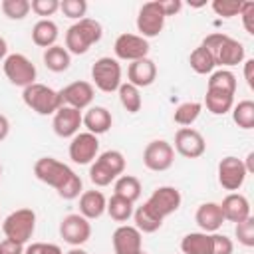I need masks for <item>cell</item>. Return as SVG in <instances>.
Masks as SVG:
<instances>
[{
  "label": "cell",
  "instance_id": "6da1fadb",
  "mask_svg": "<svg viewBox=\"0 0 254 254\" xmlns=\"http://www.w3.org/2000/svg\"><path fill=\"white\" fill-rule=\"evenodd\" d=\"M34 175L44 185L56 189L64 200H73L83 192L81 177L71 167L54 157H40L34 163Z\"/></svg>",
  "mask_w": 254,
  "mask_h": 254
},
{
  "label": "cell",
  "instance_id": "7a4b0ae2",
  "mask_svg": "<svg viewBox=\"0 0 254 254\" xmlns=\"http://www.w3.org/2000/svg\"><path fill=\"white\" fill-rule=\"evenodd\" d=\"M202 48H206L214 60L216 65H220L222 69L224 67H232V65H238L244 62L246 58V52H244V46L242 42L222 34V32H214V34H208L202 44Z\"/></svg>",
  "mask_w": 254,
  "mask_h": 254
},
{
  "label": "cell",
  "instance_id": "3957f363",
  "mask_svg": "<svg viewBox=\"0 0 254 254\" xmlns=\"http://www.w3.org/2000/svg\"><path fill=\"white\" fill-rule=\"evenodd\" d=\"M103 36V28L93 18H83L73 22L65 32V50L73 56L85 54L93 44H97Z\"/></svg>",
  "mask_w": 254,
  "mask_h": 254
},
{
  "label": "cell",
  "instance_id": "277c9868",
  "mask_svg": "<svg viewBox=\"0 0 254 254\" xmlns=\"http://www.w3.org/2000/svg\"><path fill=\"white\" fill-rule=\"evenodd\" d=\"M22 99L26 107H30L38 115H54L64 105L60 91H56L54 87L46 83H38V81L22 89Z\"/></svg>",
  "mask_w": 254,
  "mask_h": 254
},
{
  "label": "cell",
  "instance_id": "5b68a950",
  "mask_svg": "<svg viewBox=\"0 0 254 254\" xmlns=\"http://www.w3.org/2000/svg\"><path fill=\"white\" fill-rule=\"evenodd\" d=\"M91 85H95L103 93H113L119 89L121 81V64L115 58L103 56L91 65Z\"/></svg>",
  "mask_w": 254,
  "mask_h": 254
},
{
  "label": "cell",
  "instance_id": "8992f818",
  "mask_svg": "<svg viewBox=\"0 0 254 254\" xmlns=\"http://www.w3.org/2000/svg\"><path fill=\"white\" fill-rule=\"evenodd\" d=\"M2 230L6 238L26 244L36 230V212L32 208H18L10 212L2 222Z\"/></svg>",
  "mask_w": 254,
  "mask_h": 254
},
{
  "label": "cell",
  "instance_id": "52a82bcc",
  "mask_svg": "<svg viewBox=\"0 0 254 254\" xmlns=\"http://www.w3.org/2000/svg\"><path fill=\"white\" fill-rule=\"evenodd\" d=\"M2 69H4L6 79L12 85L22 87V89L36 83V77H38L36 65L24 54H8L6 60L2 62Z\"/></svg>",
  "mask_w": 254,
  "mask_h": 254
},
{
  "label": "cell",
  "instance_id": "ba28073f",
  "mask_svg": "<svg viewBox=\"0 0 254 254\" xmlns=\"http://www.w3.org/2000/svg\"><path fill=\"white\" fill-rule=\"evenodd\" d=\"M165 14L159 6V0H153V2H145L141 8H139V14H137V32L141 38L149 40V38H155L163 32L165 28Z\"/></svg>",
  "mask_w": 254,
  "mask_h": 254
},
{
  "label": "cell",
  "instance_id": "9c48e42d",
  "mask_svg": "<svg viewBox=\"0 0 254 254\" xmlns=\"http://www.w3.org/2000/svg\"><path fill=\"white\" fill-rule=\"evenodd\" d=\"M173 163H175V149L169 141L155 139V141L147 143V147L143 151V165L149 171L163 173V171L171 169Z\"/></svg>",
  "mask_w": 254,
  "mask_h": 254
},
{
  "label": "cell",
  "instance_id": "30bf717a",
  "mask_svg": "<svg viewBox=\"0 0 254 254\" xmlns=\"http://www.w3.org/2000/svg\"><path fill=\"white\" fill-rule=\"evenodd\" d=\"M145 202H147V206H149L159 218L165 220L167 216H171L173 212L179 210V206H181V202H183V196H181V190H179L177 187L165 185V187H157Z\"/></svg>",
  "mask_w": 254,
  "mask_h": 254
},
{
  "label": "cell",
  "instance_id": "8fae6325",
  "mask_svg": "<svg viewBox=\"0 0 254 254\" xmlns=\"http://www.w3.org/2000/svg\"><path fill=\"white\" fill-rule=\"evenodd\" d=\"M149 40L141 38L139 34H119L115 44H113V52H115V60H123V62H137V60H143L147 58L149 54Z\"/></svg>",
  "mask_w": 254,
  "mask_h": 254
},
{
  "label": "cell",
  "instance_id": "7c38bea8",
  "mask_svg": "<svg viewBox=\"0 0 254 254\" xmlns=\"http://www.w3.org/2000/svg\"><path fill=\"white\" fill-rule=\"evenodd\" d=\"M69 159L75 165H91L99 155V139L93 133H77L69 141Z\"/></svg>",
  "mask_w": 254,
  "mask_h": 254
},
{
  "label": "cell",
  "instance_id": "4fadbf2b",
  "mask_svg": "<svg viewBox=\"0 0 254 254\" xmlns=\"http://www.w3.org/2000/svg\"><path fill=\"white\" fill-rule=\"evenodd\" d=\"M60 236L69 246H81L91 236V222L87 218H83L79 212L67 214L60 222Z\"/></svg>",
  "mask_w": 254,
  "mask_h": 254
},
{
  "label": "cell",
  "instance_id": "5bb4252c",
  "mask_svg": "<svg viewBox=\"0 0 254 254\" xmlns=\"http://www.w3.org/2000/svg\"><path fill=\"white\" fill-rule=\"evenodd\" d=\"M246 177H248V173H246V167H244L242 159L232 157V155L220 159V163H218V185L224 190H238L244 185Z\"/></svg>",
  "mask_w": 254,
  "mask_h": 254
},
{
  "label": "cell",
  "instance_id": "9a60e30c",
  "mask_svg": "<svg viewBox=\"0 0 254 254\" xmlns=\"http://www.w3.org/2000/svg\"><path fill=\"white\" fill-rule=\"evenodd\" d=\"M173 149L187 159H198L206 151V141L200 135V131H196L192 127H181L175 133V147Z\"/></svg>",
  "mask_w": 254,
  "mask_h": 254
},
{
  "label": "cell",
  "instance_id": "2e32d148",
  "mask_svg": "<svg viewBox=\"0 0 254 254\" xmlns=\"http://www.w3.org/2000/svg\"><path fill=\"white\" fill-rule=\"evenodd\" d=\"M60 95H62L64 105L83 111V109L91 107V101L95 97V87L89 81L79 79V81H71L65 87H62L60 89Z\"/></svg>",
  "mask_w": 254,
  "mask_h": 254
},
{
  "label": "cell",
  "instance_id": "e0dca14e",
  "mask_svg": "<svg viewBox=\"0 0 254 254\" xmlns=\"http://www.w3.org/2000/svg\"><path fill=\"white\" fill-rule=\"evenodd\" d=\"M113 252L115 254H139L143 252V236L131 224H121L115 228L113 236Z\"/></svg>",
  "mask_w": 254,
  "mask_h": 254
},
{
  "label": "cell",
  "instance_id": "ac0fdd59",
  "mask_svg": "<svg viewBox=\"0 0 254 254\" xmlns=\"http://www.w3.org/2000/svg\"><path fill=\"white\" fill-rule=\"evenodd\" d=\"M52 127H54V133L58 137L71 139L73 135L79 133V127H81V111L79 109H73V107H67V105H62L54 113Z\"/></svg>",
  "mask_w": 254,
  "mask_h": 254
},
{
  "label": "cell",
  "instance_id": "d6986e66",
  "mask_svg": "<svg viewBox=\"0 0 254 254\" xmlns=\"http://www.w3.org/2000/svg\"><path fill=\"white\" fill-rule=\"evenodd\" d=\"M157 79V65L151 58H143L137 62H131L127 67V83L135 87H149Z\"/></svg>",
  "mask_w": 254,
  "mask_h": 254
},
{
  "label": "cell",
  "instance_id": "ffe728a7",
  "mask_svg": "<svg viewBox=\"0 0 254 254\" xmlns=\"http://www.w3.org/2000/svg\"><path fill=\"white\" fill-rule=\"evenodd\" d=\"M81 125L87 129V133L93 135H103L111 129L113 125V115L107 107L103 105H91L87 107V111L81 115Z\"/></svg>",
  "mask_w": 254,
  "mask_h": 254
},
{
  "label": "cell",
  "instance_id": "44dd1931",
  "mask_svg": "<svg viewBox=\"0 0 254 254\" xmlns=\"http://www.w3.org/2000/svg\"><path fill=\"white\" fill-rule=\"evenodd\" d=\"M220 210H222L224 220H230L234 224L252 216L250 214V200L240 192H228L220 202Z\"/></svg>",
  "mask_w": 254,
  "mask_h": 254
},
{
  "label": "cell",
  "instance_id": "7402d4cb",
  "mask_svg": "<svg viewBox=\"0 0 254 254\" xmlns=\"http://www.w3.org/2000/svg\"><path fill=\"white\" fill-rule=\"evenodd\" d=\"M194 222L198 224V228L202 232H208V234L216 232L224 222L220 204L218 202H202L194 212Z\"/></svg>",
  "mask_w": 254,
  "mask_h": 254
},
{
  "label": "cell",
  "instance_id": "603a6c76",
  "mask_svg": "<svg viewBox=\"0 0 254 254\" xmlns=\"http://www.w3.org/2000/svg\"><path fill=\"white\" fill-rule=\"evenodd\" d=\"M107 198L101 190H83L79 194V214L87 220H95L105 214Z\"/></svg>",
  "mask_w": 254,
  "mask_h": 254
},
{
  "label": "cell",
  "instance_id": "cb8c5ba5",
  "mask_svg": "<svg viewBox=\"0 0 254 254\" xmlns=\"http://www.w3.org/2000/svg\"><path fill=\"white\" fill-rule=\"evenodd\" d=\"M58 36H60V28L54 20L50 18H44V20H38L32 28V42L38 46V48H52L56 46L58 42Z\"/></svg>",
  "mask_w": 254,
  "mask_h": 254
},
{
  "label": "cell",
  "instance_id": "d4e9b609",
  "mask_svg": "<svg viewBox=\"0 0 254 254\" xmlns=\"http://www.w3.org/2000/svg\"><path fill=\"white\" fill-rule=\"evenodd\" d=\"M183 254H210L212 252V236L208 232H189L181 240Z\"/></svg>",
  "mask_w": 254,
  "mask_h": 254
},
{
  "label": "cell",
  "instance_id": "484cf974",
  "mask_svg": "<svg viewBox=\"0 0 254 254\" xmlns=\"http://www.w3.org/2000/svg\"><path fill=\"white\" fill-rule=\"evenodd\" d=\"M133 220H135V228L141 232V234H153L157 232L161 226H163V218H159L149 206L147 202H143L141 206L133 208Z\"/></svg>",
  "mask_w": 254,
  "mask_h": 254
},
{
  "label": "cell",
  "instance_id": "4316f807",
  "mask_svg": "<svg viewBox=\"0 0 254 254\" xmlns=\"http://www.w3.org/2000/svg\"><path fill=\"white\" fill-rule=\"evenodd\" d=\"M42 60H44V65H46L50 71H54V73H62V71L69 69L71 54H69L64 46H58V44H56V46L44 50Z\"/></svg>",
  "mask_w": 254,
  "mask_h": 254
},
{
  "label": "cell",
  "instance_id": "83f0119b",
  "mask_svg": "<svg viewBox=\"0 0 254 254\" xmlns=\"http://www.w3.org/2000/svg\"><path fill=\"white\" fill-rule=\"evenodd\" d=\"M204 105L212 115H224L232 109L234 105V95L226 93V91H218V89H206L204 95Z\"/></svg>",
  "mask_w": 254,
  "mask_h": 254
},
{
  "label": "cell",
  "instance_id": "f1b7e54d",
  "mask_svg": "<svg viewBox=\"0 0 254 254\" xmlns=\"http://www.w3.org/2000/svg\"><path fill=\"white\" fill-rule=\"evenodd\" d=\"M113 194H119L127 200H131L133 204L139 200L141 196V181L133 175H121L115 179V187H113Z\"/></svg>",
  "mask_w": 254,
  "mask_h": 254
},
{
  "label": "cell",
  "instance_id": "f546056e",
  "mask_svg": "<svg viewBox=\"0 0 254 254\" xmlns=\"http://www.w3.org/2000/svg\"><path fill=\"white\" fill-rule=\"evenodd\" d=\"M105 212L115 222H127L133 216V202L123 198V196H119V194H111V198H107Z\"/></svg>",
  "mask_w": 254,
  "mask_h": 254
},
{
  "label": "cell",
  "instance_id": "4dcf8cb0",
  "mask_svg": "<svg viewBox=\"0 0 254 254\" xmlns=\"http://www.w3.org/2000/svg\"><path fill=\"white\" fill-rule=\"evenodd\" d=\"M189 64H190V69H192L194 73H198V75L212 73L214 67H216V64H214L210 52H208L206 48H202V46H198V48H194V50L190 52Z\"/></svg>",
  "mask_w": 254,
  "mask_h": 254
},
{
  "label": "cell",
  "instance_id": "1f68e13d",
  "mask_svg": "<svg viewBox=\"0 0 254 254\" xmlns=\"http://www.w3.org/2000/svg\"><path fill=\"white\" fill-rule=\"evenodd\" d=\"M206 89H218V91H226V93H236V75L230 69H216L210 73L208 81H206Z\"/></svg>",
  "mask_w": 254,
  "mask_h": 254
},
{
  "label": "cell",
  "instance_id": "d6a6232c",
  "mask_svg": "<svg viewBox=\"0 0 254 254\" xmlns=\"http://www.w3.org/2000/svg\"><path fill=\"white\" fill-rule=\"evenodd\" d=\"M117 93H119V101H121V105H123V109L127 113H139L141 111L143 99H141L139 87H135V85H131V83L125 81V83L119 85Z\"/></svg>",
  "mask_w": 254,
  "mask_h": 254
},
{
  "label": "cell",
  "instance_id": "836d02e7",
  "mask_svg": "<svg viewBox=\"0 0 254 254\" xmlns=\"http://www.w3.org/2000/svg\"><path fill=\"white\" fill-rule=\"evenodd\" d=\"M232 121L240 129H254V101L252 99H242L236 105H232Z\"/></svg>",
  "mask_w": 254,
  "mask_h": 254
},
{
  "label": "cell",
  "instance_id": "e575fe53",
  "mask_svg": "<svg viewBox=\"0 0 254 254\" xmlns=\"http://www.w3.org/2000/svg\"><path fill=\"white\" fill-rule=\"evenodd\" d=\"M200 111H202V103H198V101H185V103H181L175 109L173 121L177 125H181V127H190L198 119Z\"/></svg>",
  "mask_w": 254,
  "mask_h": 254
},
{
  "label": "cell",
  "instance_id": "d590c367",
  "mask_svg": "<svg viewBox=\"0 0 254 254\" xmlns=\"http://www.w3.org/2000/svg\"><path fill=\"white\" fill-rule=\"evenodd\" d=\"M95 161L101 163V165H103L111 175H115V177H121V175L125 173V157H123V153L117 151V149L103 151L101 155H97Z\"/></svg>",
  "mask_w": 254,
  "mask_h": 254
},
{
  "label": "cell",
  "instance_id": "8d00e7d4",
  "mask_svg": "<svg viewBox=\"0 0 254 254\" xmlns=\"http://www.w3.org/2000/svg\"><path fill=\"white\" fill-rule=\"evenodd\" d=\"M2 12L10 20H24L30 14V0H2Z\"/></svg>",
  "mask_w": 254,
  "mask_h": 254
},
{
  "label": "cell",
  "instance_id": "74e56055",
  "mask_svg": "<svg viewBox=\"0 0 254 254\" xmlns=\"http://www.w3.org/2000/svg\"><path fill=\"white\" fill-rule=\"evenodd\" d=\"M234 236L238 238V242L246 248H252L254 246V218L248 216L240 222H236L234 226Z\"/></svg>",
  "mask_w": 254,
  "mask_h": 254
},
{
  "label": "cell",
  "instance_id": "f35d334b",
  "mask_svg": "<svg viewBox=\"0 0 254 254\" xmlns=\"http://www.w3.org/2000/svg\"><path fill=\"white\" fill-rule=\"evenodd\" d=\"M60 10L65 18L69 20H83L85 12H87V2L85 0H62L60 2Z\"/></svg>",
  "mask_w": 254,
  "mask_h": 254
},
{
  "label": "cell",
  "instance_id": "ab89813d",
  "mask_svg": "<svg viewBox=\"0 0 254 254\" xmlns=\"http://www.w3.org/2000/svg\"><path fill=\"white\" fill-rule=\"evenodd\" d=\"M242 4H244V2H240V0H214L210 6H212V10L216 12V16L234 18V16H240Z\"/></svg>",
  "mask_w": 254,
  "mask_h": 254
},
{
  "label": "cell",
  "instance_id": "60d3db41",
  "mask_svg": "<svg viewBox=\"0 0 254 254\" xmlns=\"http://www.w3.org/2000/svg\"><path fill=\"white\" fill-rule=\"evenodd\" d=\"M115 179H117V177L111 175L101 163L93 161V163L89 165V181H91L95 187H107V185H111Z\"/></svg>",
  "mask_w": 254,
  "mask_h": 254
},
{
  "label": "cell",
  "instance_id": "b9f144b4",
  "mask_svg": "<svg viewBox=\"0 0 254 254\" xmlns=\"http://www.w3.org/2000/svg\"><path fill=\"white\" fill-rule=\"evenodd\" d=\"M30 10L36 16H42V20H44L46 16H54L60 10V0H32Z\"/></svg>",
  "mask_w": 254,
  "mask_h": 254
},
{
  "label": "cell",
  "instance_id": "7bdbcfd3",
  "mask_svg": "<svg viewBox=\"0 0 254 254\" xmlns=\"http://www.w3.org/2000/svg\"><path fill=\"white\" fill-rule=\"evenodd\" d=\"M212 252L210 254H232L234 252V242L226 234L212 232Z\"/></svg>",
  "mask_w": 254,
  "mask_h": 254
},
{
  "label": "cell",
  "instance_id": "ee69618b",
  "mask_svg": "<svg viewBox=\"0 0 254 254\" xmlns=\"http://www.w3.org/2000/svg\"><path fill=\"white\" fill-rule=\"evenodd\" d=\"M24 254H64L58 244L50 242H32L24 248Z\"/></svg>",
  "mask_w": 254,
  "mask_h": 254
},
{
  "label": "cell",
  "instance_id": "f6af8a7d",
  "mask_svg": "<svg viewBox=\"0 0 254 254\" xmlns=\"http://www.w3.org/2000/svg\"><path fill=\"white\" fill-rule=\"evenodd\" d=\"M240 18H242L244 30L252 36V34H254V2H244V4H242Z\"/></svg>",
  "mask_w": 254,
  "mask_h": 254
},
{
  "label": "cell",
  "instance_id": "bcb514c9",
  "mask_svg": "<svg viewBox=\"0 0 254 254\" xmlns=\"http://www.w3.org/2000/svg\"><path fill=\"white\" fill-rule=\"evenodd\" d=\"M0 254H24V244L10 240V238H4L0 242Z\"/></svg>",
  "mask_w": 254,
  "mask_h": 254
},
{
  "label": "cell",
  "instance_id": "7dc6e473",
  "mask_svg": "<svg viewBox=\"0 0 254 254\" xmlns=\"http://www.w3.org/2000/svg\"><path fill=\"white\" fill-rule=\"evenodd\" d=\"M159 6H161V10H163L165 18H169V16H175V14L181 12L183 2H181V0H161Z\"/></svg>",
  "mask_w": 254,
  "mask_h": 254
},
{
  "label": "cell",
  "instance_id": "c3c4849f",
  "mask_svg": "<svg viewBox=\"0 0 254 254\" xmlns=\"http://www.w3.org/2000/svg\"><path fill=\"white\" fill-rule=\"evenodd\" d=\"M244 79H246L248 87L254 89V60H246L244 62Z\"/></svg>",
  "mask_w": 254,
  "mask_h": 254
},
{
  "label": "cell",
  "instance_id": "681fc988",
  "mask_svg": "<svg viewBox=\"0 0 254 254\" xmlns=\"http://www.w3.org/2000/svg\"><path fill=\"white\" fill-rule=\"evenodd\" d=\"M8 135H10V121L6 115L0 113V141H4Z\"/></svg>",
  "mask_w": 254,
  "mask_h": 254
},
{
  "label": "cell",
  "instance_id": "f907efd6",
  "mask_svg": "<svg viewBox=\"0 0 254 254\" xmlns=\"http://www.w3.org/2000/svg\"><path fill=\"white\" fill-rule=\"evenodd\" d=\"M244 163V167H246V173L250 175V173H254V151H250L248 155H246V161H242Z\"/></svg>",
  "mask_w": 254,
  "mask_h": 254
},
{
  "label": "cell",
  "instance_id": "816d5d0a",
  "mask_svg": "<svg viewBox=\"0 0 254 254\" xmlns=\"http://www.w3.org/2000/svg\"><path fill=\"white\" fill-rule=\"evenodd\" d=\"M6 56H8V44H6V40L0 36V62H4Z\"/></svg>",
  "mask_w": 254,
  "mask_h": 254
},
{
  "label": "cell",
  "instance_id": "f5cc1de1",
  "mask_svg": "<svg viewBox=\"0 0 254 254\" xmlns=\"http://www.w3.org/2000/svg\"><path fill=\"white\" fill-rule=\"evenodd\" d=\"M65 254H87L83 248H79V246H71V250H67Z\"/></svg>",
  "mask_w": 254,
  "mask_h": 254
},
{
  "label": "cell",
  "instance_id": "db71d44e",
  "mask_svg": "<svg viewBox=\"0 0 254 254\" xmlns=\"http://www.w3.org/2000/svg\"><path fill=\"white\" fill-rule=\"evenodd\" d=\"M0 177H2V165H0Z\"/></svg>",
  "mask_w": 254,
  "mask_h": 254
},
{
  "label": "cell",
  "instance_id": "11a10c76",
  "mask_svg": "<svg viewBox=\"0 0 254 254\" xmlns=\"http://www.w3.org/2000/svg\"><path fill=\"white\" fill-rule=\"evenodd\" d=\"M139 254H147V252H139Z\"/></svg>",
  "mask_w": 254,
  "mask_h": 254
}]
</instances>
